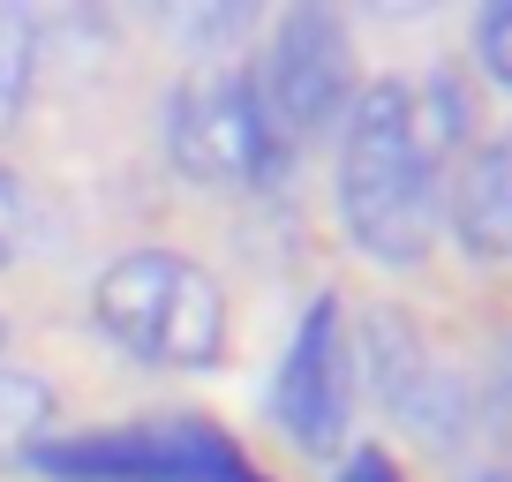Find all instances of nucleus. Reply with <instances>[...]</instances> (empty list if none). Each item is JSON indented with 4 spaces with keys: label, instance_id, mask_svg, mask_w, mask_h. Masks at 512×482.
I'll list each match as a JSON object with an SVG mask.
<instances>
[{
    "label": "nucleus",
    "instance_id": "nucleus-14",
    "mask_svg": "<svg viewBox=\"0 0 512 482\" xmlns=\"http://www.w3.org/2000/svg\"><path fill=\"white\" fill-rule=\"evenodd\" d=\"M475 482H505V467H482V475H475Z\"/></svg>",
    "mask_w": 512,
    "mask_h": 482
},
{
    "label": "nucleus",
    "instance_id": "nucleus-6",
    "mask_svg": "<svg viewBox=\"0 0 512 482\" xmlns=\"http://www.w3.org/2000/svg\"><path fill=\"white\" fill-rule=\"evenodd\" d=\"M272 415L302 452H339L347 415H354V347H347L339 294H317L302 309L287 362H279V385H272Z\"/></svg>",
    "mask_w": 512,
    "mask_h": 482
},
{
    "label": "nucleus",
    "instance_id": "nucleus-9",
    "mask_svg": "<svg viewBox=\"0 0 512 482\" xmlns=\"http://www.w3.org/2000/svg\"><path fill=\"white\" fill-rule=\"evenodd\" d=\"M46 422H53V392L23 370H0V460H31L46 445Z\"/></svg>",
    "mask_w": 512,
    "mask_h": 482
},
{
    "label": "nucleus",
    "instance_id": "nucleus-11",
    "mask_svg": "<svg viewBox=\"0 0 512 482\" xmlns=\"http://www.w3.org/2000/svg\"><path fill=\"white\" fill-rule=\"evenodd\" d=\"M23 226H31V196H23V181L0 166V264L23 249Z\"/></svg>",
    "mask_w": 512,
    "mask_h": 482
},
{
    "label": "nucleus",
    "instance_id": "nucleus-1",
    "mask_svg": "<svg viewBox=\"0 0 512 482\" xmlns=\"http://www.w3.org/2000/svg\"><path fill=\"white\" fill-rule=\"evenodd\" d=\"M339 219L377 264H422L437 234V159L415 136V98L377 76L339 113Z\"/></svg>",
    "mask_w": 512,
    "mask_h": 482
},
{
    "label": "nucleus",
    "instance_id": "nucleus-13",
    "mask_svg": "<svg viewBox=\"0 0 512 482\" xmlns=\"http://www.w3.org/2000/svg\"><path fill=\"white\" fill-rule=\"evenodd\" d=\"M339 482H400V467H392V452L354 445V452H347V467H339Z\"/></svg>",
    "mask_w": 512,
    "mask_h": 482
},
{
    "label": "nucleus",
    "instance_id": "nucleus-15",
    "mask_svg": "<svg viewBox=\"0 0 512 482\" xmlns=\"http://www.w3.org/2000/svg\"><path fill=\"white\" fill-rule=\"evenodd\" d=\"M0 339H8V332H0Z\"/></svg>",
    "mask_w": 512,
    "mask_h": 482
},
{
    "label": "nucleus",
    "instance_id": "nucleus-7",
    "mask_svg": "<svg viewBox=\"0 0 512 482\" xmlns=\"http://www.w3.org/2000/svg\"><path fill=\"white\" fill-rule=\"evenodd\" d=\"M437 219L452 226V241L475 264H497L512 249V151H505V136L460 151V166L437 174Z\"/></svg>",
    "mask_w": 512,
    "mask_h": 482
},
{
    "label": "nucleus",
    "instance_id": "nucleus-5",
    "mask_svg": "<svg viewBox=\"0 0 512 482\" xmlns=\"http://www.w3.org/2000/svg\"><path fill=\"white\" fill-rule=\"evenodd\" d=\"M256 106L279 129V144L302 151L332 129L354 98V38L332 8H287L264 38V61L249 68Z\"/></svg>",
    "mask_w": 512,
    "mask_h": 482
},
{
    "label": "nucleus",
    "instance_id": "nucleus-10",
    "mask_svg": "<svg viewBox=\"0 0 512 482\" xmlns=\"http://www.w3.org/2000/svg\"><path fill=\"white\" fill-rule=\"evenodd\" d=\"M31 76H38V23L23 8H0V136L16 129L23 98H31Z\"/></svg>",
    "mask_w": 512,
    "mask_h": 482
},
{
    "label": "nucleus",
    "instance_id": "nucleus-12",
    "mask_svg": "<svg viewBox=\"0 0 512 482\" xmlns=\"http://www.w3.org/2000/svg\"><path fill=\"white\" fill-rule=\"evenodd\" d=\"M505 23H512V8H482V23H475V53H482V76L490 83H505L512 76V61H505Z\"/></svg>",
    "mask_w": 512,
    "mask_h": 482
},
{
    "label": "nucleus",
    "instance_id": "nucleus-3",
    "mask_svg": "<svg viewBox=\"0 0 512 482\" xmlns=\"http://www.w3.org/2000/svg\"><path fill=\"white\" fill-rule=\"evenodd\" d=\"M166 151L204 189H279L294 151L256 106L249 68H196L166 98Z\"/></svg>",
    "mask_w": 512,
    "mask_h": 482
},
{
    "label": "nucleus",
    "instance_id": "nucleus-4",
    "mask_svg": "<svg viewBox=\"0 0 512 482\" xmlns=\"http://www.w3.org/2000/svg\"><path fill=\"white\" fill-rule=\"evenodd\" d=\"M38 475L53 482H264L241 445L211 422H121V430H76L46 437L31 452Z\"/></svg>",
    "mask_w": 512,
    "mask_h": 482
},
{
    "label": "nucleus",
    "instance_id": "nucleus-8",
    "mask_svg": "<svg viewBox=\"0 0 512 482\" xmlns=\"http://www.w3.org/2000/svg\"><path fill=\"white\" fill-rule=\"evenodd\" d=\"M347 347H354V370L369 377V392H377L392 415H400L407 392L437 370V354L422 347V324L407 317L400 302H369L362 309V332H347Z\"/></svg>",
    "mask_w": 512,
    "mask_h": 482
},
{
    "label": "nucleus",
    "instance_id": "nucleus-2",
    "mask_svg": "<svg viewBox=\"0 0 512 482\" xmlns=\"http://www.w3.org/2000/svg\"><path fill=\"white\" fill-rule=\"evenodd\" d=\"M91 317L106 339L151 370H211L226 354V294L204 264L174 249H128L98 272Z\"/></svg>",
    "mask_w": 512,
    "mask_h": 482
}]
</instances>
